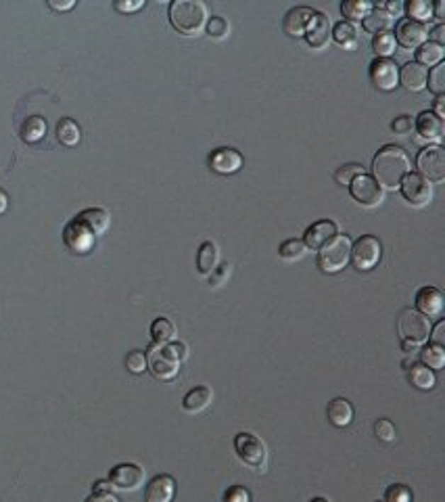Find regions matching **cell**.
<instances>
[{
    "mask_svg": "<svg viewBox=\"0 0 445 502\" xmlns=\"http://www.w3.org/2000/svg\"><path fill=\"white\" fill-rule=\"evenodd\" d=\"M416 167L422 178H427L431 184L433 182H444L445 180V151L441 145H429L418 151Z\"/></svg>",
    "mask_w": 445,
    "mask_h": 502,
    "instance_id": "cell-7",
    "label": "cell"
},
{
    "mask_svg": "<svg viewBox=\"0 0 445 502\" xmlns=\"http://www.w3.org/2000/svg\"><path fill=\"white\" fill-rule=\"evenodd\" d=\"M211 402H213V391H211V387L199 385V387H193V389L184 396L182 408H184L188 415H199L205 408L211 406Z\"/></svg>",
    "mask_w": 445,
    "mask_h": 502,
    "instance_id": "cell-24",
    "label": "cell"
},
{
    "mask_svg": "<svg viewBox=\"0 0 445 502\" xmlns=\"http://www.w3.org/2000/svg\"><path fill=\"white\" fill-rule=\"evenodd\" d=\"M402 350H404V354H416L418 352V345L416 343H410V341H402Z\"/></svg>",
    "mask_w": 445,
    "mask_h": 502,
    "instance_id": "cell-58",
    "label": "cell"
},
{
    "mask_svg": "<svg viewBox=\"0 0 445 502\" xmlns=\"http://www.w3.org/2000/svg\"><path fill=\"white\" fill-rule=\"evenodd\" d=\"M147 360H149V371L157 381H174L180 375V362L174 360L163 352L162 345H151L147 350Z\"/></svg>",
    "mask_w": 445,
    "mask_h": 502,
    "instance_id": "cell-11",
    "label": "cell"
},
{
    "mask_svg": "<svg viewBox=\"0 0 445 502\" xmlns=\"http://www.w3.org/2000/svg\"><path fill=\"white\" fill-rule=\"evenodd\" d=\"M376 502H385V501H376Z\"/></svg>",
    "mask_w": 445,
    "mask_h": 502,
    "instance_id": "cell-61",
    "label": "cell"
},
{
    "mask_svg": "<svg viewBox=\"0 0 445 502\" xmlns=\"http://www.w3.org/2000/svg\"><path fill=\"white\" fill-rule=\"evenodd\" d=\"M374 433L383 442H393L395 440V425L389 418H378L374 423Z\"/></svg>",
    "mask_w": 445,
    "mask_h": 502,
    "instance_id": "cell-45",
    "label": "cell"
},
{
    "mask_svg": "<svg viewBox=\"0 0 445 502\" xmlns=\"http://www.w3.org/2000/svg\"><path fill=\"white\" fill-rule=\"evenodd\" d=\"M402 197L412 208H427L433 201V184L418 172H407L400 184Z\"/></svg>",
    "mask_w": 445,
    "mask_h": 502,
    "instance_id": "cell-9",
    "label": "cell"
},
{
    "mask_svg": "<svg viewBox=\"0 0 445 502\" xmlns=\"http://www.w3.org/2000/svg\"><path fill=\"white\" fill-rule=\"evenodd\" d=\"M337 235H339L337 222H332V220H318V222H314L312 226L305 228L301 241H303V245H305L308 250L318 251L322 250L328 241H332Z\"/></svg>",
    "mask_w": 445,
    "mask_h": 502,
    "instance_id": "cell-17",
    "label": "cell"
},
{
    "mask_svg": "<svg viewBox=\"0 0 445 502\" xmlns=\"http://www.w3.org/2000/svg\"><path fill=\"white\" fill-rule=\"evenodd\" d=\"M414 130L422 140L435 143L439 145L445 136V124L439 116H435L431 109L429 111H420L414 120Z\"/></svg>",
    "mask_w": 445,
    "mask_h": 502,
    "instance_id": "cell-20",
    "label": "cell"
},
{
    "mask_svg": "<svg viewBox=\"0 0 445 502\" xmlns=\"http://www.w3.org/2000/svg\"><path fill=\"white\" fill-rule=\"evenodd\" d=\"M235 452L241 462L247 467L255 469V471H264L266 462H268V446L266 442L251 433V431H239L235 435Z\"/></svg>",
    "mask_w": 445,
    "mask_h": 502,
    "instance_id": "cell-4",
    "label": "cell"
},
{
    "mask_svg": "<svg viewBox=\"0 0 445 502\" xmlns=\"http://www.w3.org/2000/svg\"><path fill=\"white\" fill-rule=\"evenodd\" d=\"M433 17H435V19H439V21H444L445 19V2H441V0H439V2H435V4H433Z\"/></svg>",
    "mask_w": 445,
    "mask_h": 502,
    "instance_id": "cell-57",
    "label": "cell"
},
{
    "mask_svg": "<svg viewBox=\"0 0 445 502\" xmlns=\"http://www.w3.org/2000/svg\"><path fill=\"white\" fill-rule=\"evenodd\" d=\"M427 86H429V90H431L435 96H441V94H445V65L444 63L435 65V67L429 72Z\"/></svg>",
    "mask_w": 445,
    "mask_h": 502,
    "instance_id": "cell-42",
    "label": "cell"
},
{
    "mask_svg": "<svg viewBox=\"0 0 445 502\" xmlns=\"http://www.w3.org/2000/svg\"><path fill=\"white\" fill-rule=\"evenodd\" d=\"M412 492L404 484H393L385 490V502H412Z\"/></svg>",
    "mask_w": 445,
    "mask_h": 502,
    "instance_id": "cell-43",
    "label": "cell"
},
{
    "mask_svg": "<svg viewBox=\"0 0 445 502\" xmlns=\"http://www.w3.org/2000/svg\"><path fill=\"white\" fill-rule=\"evenodd\" d=\"M429 38H431L429 42H435V44L444 46L445 44V23H439L437 28H433V30H431V34H429Z\"/></svg>",
    "mask_w": 445,
    "mask_h": 502,
    "instance_id": "cell-53",
    "label": "cell"
},
{
    "mask_svg": "<svg viewBox=\"0 0 445 502\" xmlns=\"http://www.w3.org/2000/svg\"><path fill=\"white\" fill-rule=\"evenodd\" d=\"M374 6H378V9H383L389 17H402L404 15V2L402 0H391V2H378V4H374Z\"/></svg>",
    "mask_w": 445,
    "mask_h": 502,
    "instance_id": "cell-49",
    "label": "cell"
},
{
    "mask_svg": "<svg viewBox=\"0 0 445 502\" xmlns=\"http://www.w3.org/2000/svg\"><path fill=\"white\" fill-rule=\"evenodd\" d=\"M349 189V195L351 199L362 206L366 209H374L378 208L383 201H385V191L378 186V182L368 176V174H360L351 180V184L347 186Z\"/></svg>",
    "mask_w": 445,
    "mask_h": 502,
    "instance_id": "cell-8",
    "label": "cell"
},
{
    "mask_svg": "<svg viewBox=\"0 0 445 502\" xmlns=\"http://www.w3.org/2000/svg\"><path fill=\"white\" fill-rule=\"evenodd\" d=\"M405 367H407V381H410L416 389H422V391L435 389V385H437L435 371L427 369V367L420 364V362H412V364H405Z\"/></svg>",
    "mask_w": 445,
    "mask_h": 502,
    "instance_id": "cell-27",
    "label": "cell"
},
{
    "mask_svg": "<svg viewBox=\"0 0 445 502\" xmlns=\"http://www.w3.org/2000/svg\"><path fill=\"white\" fill-rule=\"evenodd\" d=\"M332 40L337 42L341 48H345V50H351L356 44H358V40H360V28H358V23H351V21H339V23H334V28H332Z\"/></svg>",
    "mask_w": 445,
    "mask_h": 502,
    "instance_id": "cell-28",
    "label": "cell"
},
{
    "mask_svg": "<svg viewBox=\"0 0 445 502\" xmlns=\"http://www.w3.org/2000/svg\"><path fill=\"white\" fill-rule=\"evenodd\" d=\"M395 26V19L389 17L383 9L374 6L364 19H362V28H364L368 34L376 36V34H385V32H391Z\"/></svg>",
    "mask_w": 445,
    "mask_h": 502,
    "instance_id": "cell-26",
    "label": "cell"
},
{
    "mask_svg": "<svg viewBox=\"0 0 445 502\" xmlns=\"http://www.w3.org/2000/svg\"><path fill=\"white\" fill-rule=\"evenodd\" d=\"M230 272H232V266H230L228 262L218 264V268L209 274V285H211V287H220V285H224V283L228 281Z\"/></svg>",
    "mask_w": 445,
    "mask_h": 502,
    "instance_id": "cell-46",
    "label": "cell"
},
{
    "mask_svg": "<svg viewBox=\"0 0 445 502\" xmlns=\"http://www.w3.org/2000/svg\"><path fill=\"white\" fill-rule=\"evenodd\" d=\"M76 220L80 222L81 226H86L94 237L105 235L107 228H109V224H111V216H109V211L103 208L81 209L80 213L76 216Z\"/></svg>",
    "mask_w": 445,
    "mask_h": 502,
    "instance_id": "cell-22",
    "label": "cell"
},
{
    "mask_svg": "<svg viewBox=\"0 0 445 502\" xmlns=\"http://www.w3.org/2000/svg\"><path fill=\"white\" fill-rule=\"evenodd\" d=\"M398 329L402 335V341H410V343H427L429 341V335H431V320L424 318L422 314H418L414 308H405L400 314V323H398Z\"/></svg>",
    "mask_w": 445,
    "mask_h": 502,
    "instance_id": "cell-6",
    "label": "cell"
},
{
    "mask_svg": "<svg viewBox=\"0 0 445 502\" xmlns=\"http://www.w3.org/2000/svg\"><path fill=\"white\" fill-rule=\"evenodd\" d=\"M220 264V250L213 241H205L197 251V270L199 274H211Z\"/></svg>",
    "mask_w": 445,
    "mask_h": 502,
    "instance_id": "cell-29",
    "label": "cell"
},
{
    "mask_svg": "<svg viewBox=\"0 0 445 502\" xmlns=\"http://www.w3.org/2000/svg\"><path fill=\"white\" fill-rule=\"evenodd\" d=\"M351 237L349 235H337L332 241H328L322 250H318V268L324 274H337L343 268H347L351 257Z\"/></svg>",
    "mask_w": 445,
    "mask_h": 502,
    "instance_id": "cell-3",
    "label": "cell"
},
{
    "mask_svg": "<svg viewBox=\"0 0 445 502\" xmlns=\"http://www.w3.org/2000/svg\"><path fill=\"white\" fill-rule=\"evenodd\" d=\"M395 46H398V42L393 38V32L372 36V50L376 52L378 59H389L395 52Z\"/></svg>",
    "mask_w": 445,
    "mask_h": 502,
    "instance_id": "cell-38",
    "label": "cell"
},
{
    "mask_svg": "<svg viewBox=\"0 0 445 502\" xmlns=\"http://www.w3.org/2000/svg\"><path fill=\"white\" fill-rule=\"evenodd\" d=\"M433 113L435 116H439L441 120H444L445 116V96L441 94V96H435V103H433Z\"/></svg>",
    "mask_w": 445,
    "mask_h": 502,
    "instance_id": "cell-55",
    "label": "cell"
},
{
    "mask_svg": "<svg viewBox=\"0 0 445 502\" xmlns=\"http://www.w3.org/2000/svg\"><path fill=\"white\" fill-rule=\"evenodd\" d=\"M94 241H96V237H94L86 226H81L76 218L69 220V222L65 224V228H63V243H65V247L72 251V253H80V255H84V253L92 251Z\"/></svg>",
    "mask_w": 445,
    "mask_h": 502,
    "instance_id": "cell-14",
    "label": "cell"
},
{
    "mask_svg": "<svg viewBox=\"0 0 445 502\" xmlns=\"http://www.w3.org/2000/svg\"><path fill=\"white\" fill-rule=\"evenodd\" d=\"M393 38H395V42L400 44V46H404V48H412V50H416L418 46H422L424 42L429 40V30H427V26H422V23H416V21H412V19H407V17H402L398 23H395V34H393Z\"/></svg>",
    "mask_w": 445,
    "mask_h": 502,
    "instance_id": "cell-15",
    "label": "cell"
},
{
    "mask_svg": "<svg viewBox=\"0 0 445 502\" xmlns=\"http://www.w3.org/2000/svg\"><path fill=\"white\" fill-rule=\"evenodd\" d=\"M48 6H50L52 11H69V9L76 6V2H74V0H67V2H61V0H48Z\"/></svg>",
    "mask_w": 445,
    "mask_h": 502,
    "instance_id": "cell-54",
    "label": "cell"
},
{
    "mask_svg": "<svg viewBox=\"0 0 445 502\" xmlns=\"http://www.w3.org/2000/svg\"><path fill=\"white\" fill-rule=\"evenodd\" d=\"M427 78H429V69L422 67L416 61L405 63L404 67L400 69V84L407 88L410 92H420L427 88Z\"/></svg>",
    "mask_w": 445,
    "mask_h": 502,
    "instance_id": "cell-23",
    "label": "cell"
},
{
    "mask_svg": "<svg viewBox=\"0 0 445 502\" xmlns=\"http://www.w3.org/2000/svg\"><path fill=\"white\" fill-rule=\"evenodd\" d=\"M326 417L334 427H349L354 420V406L347 398H332L326 406Z\"/></svg>",
    "mask_w": 445,
    "mask_h": 502,
    "instance_id": "cell-25",
    "label": "cell"
},
{
    "mask_svg": "<svg viewBox=\"0 0 445 502\" xmlns=\"http://www.w3.org/2000/svg\"><path fill=\"white\" fill-rule=\"evenodd\" d=\"M404 11L407 13V19L422 23V26H424V21L433 19V4L427 0H410L407 4H404Z\"/></svg>",
    "mask_w": 445,
    "mask_h": 502,
    "instance_id": "cell-36",
    "label": "cell"
},
{
    "mask_svg": "<svg viewBox=\"0 0 445 502\" xmlns=\"http://www.w3.org/2000/svg\"><path fill=\"white\" fill-rule=\"evenodd\" d=\"M92 490H94V492H111V490H113V486H111V481H109V479H101V481H94Z\"/></svg>",
    "mask_w": 445,
    "mask_h": 502,
    "instance_id": "cell-56",
    "label": "cell"
},
{
    "mask_svg": "<svg viewBox=\"0 0 445 502\" xmlns=\"http://www.w3.org/2000/svg\"><path fill=\"white\" fill-rule=\"evenodd\" d=\"M360 174H364V166H362V164H345V166L337 167L332 176H334V182H337V184L349 186L351 180H354L356 176H360Z\"/></svg>",
    "mask_w": 445,
    "mask_h": 502,
    "instance_id": "cell-40",
    "label": "cell"
},
{
    "mask_svg": "<svg viewBox=\"0 0 445 502\" xmlns=\"http://www.w3.org/2000/svg\"><path fill=\"white\" fill-rule=\"evenodd\" d=\"M310 502H330V501H328V498H324V496H314V498H312Z\"/></svg>",
    "mask_w": 445,
    "mask_h": 502,
    "instance_id": "cell-60",
    "label": "cell"
},
{
    "mask_svg": "<svg viewBox=\"0 0 445 502\" xmlns=\"http://www.w3.org/2000/svg\"><path fill=\"white\" fill-rule=\"evenodd\" d=\"M414 306H416L414 310L418 314H422L424 318H441L445 310V295L441 293V289H437L433 285L420 287L414 297Z\"/></svg>",
    "mask_w": 445,
    "mask_h": 502,
    "instance_id": "cell-13",
    "label": "cell"
},
{
    "mask_svg": "<svg viewBox=\"0 0 445 502\" xmlns=\"http://www.w3.org/2000/svg\"><path fill=\"white\" fill-rule=\"evenodd\" d=\"M57 138H59V143L65 145V147H76L81 140V128L78 126L76 120L63 118V120H59V124H57Z\"/></svg>",
    "mask_w": 445,
    "mask_h": 502,
    "instance_id": "cell-31",
    "label": "cell"
},
{
    "mask_svg": "<svg viewBox=\"0 0 445 502\" xmlns=\"http://www.w3.org/2000/svg\"><path fill=\"white\" fill-rule=\"evenodd\" d=\"M412 128H414L412 116H400V118H395V120L391 122V130H393L395 134H400V136H407V134L412 132Z\"/></svg>",
    "mask_w": 445,
    "mask_h": 502,
    "instance_id": "cell-48",
    "label": "cell"
},
{
    "mask_svg": "<svg viewBox=\"0 0 445 502\" xmlns=\"http://www.w3.org/2000/svg\"><path fill=\"white\" fill-rule=\"evenodd\" d=\"M381 257H383V243L374 235H362L356 243H351L349 262L360 272H368V270L376 268Z\"/></svg>",
    "mask_w": 445,
    "mask_h": 502,
    "instance_id": "cell-5",
    "label": "cell"
},
{
    "mask_svg": "<svg viewBox=\"0 0 445 502\" xmlns=\"http://www.w3.org/2000/svg\"><path fill=\"white\" fill-rule=\"evenodd\" d=\"M125 369L134 375H142L145 371H149V360H147V352L142 350H132L125 356Z\"/></svg>",
    "mask_w": 445,
    "mask_h": 502,
    "instance_id": "cell-41",
    "label": "cell"
},
{
    "mask_svg": "<svg viewBox=\"0 0 445 502\" xmlns=\"http://www.w3.org/2000/svg\"><path fill=\"white\" fill-rule=\"evenodd\" d=\"M372 9H374V2H368V0H343L341 2V13H343V17H347L345 21H351V23L362 21Z\"/></svg>",
    "mask_w": 445,
    "mask_h": 502,
    "instance_id": "cell-32",
    "label": "cell"
},
{
    "mask_svg": "<svg viewBox=\"0 0 445 502\" xmlns=\"http://www.w3.org/2000/svg\"><path fill=\"white\" fill-rule=\"evenodd\" d=\"M420 364H424V367L431 369V371H439V369H444L445 350L444 347H439V345H433V343L424 345V347L420 350Z\"/></svg>",
    "mask_w": 445,
    "mask_h": 502,
    "instance_id": "cell-35",
    "label": "cell"
},
{
    "mask_svg": "<svg viewBox=\"0 0 445 502\" xmlns=\"http://www.w3.org/2000/svg\"><path fill=\"white\" fill-rule=\"evenodd\" d=\"M305 251H308V247L303 245L301 239H286L278 247V255L286 262H297L305 255Z\"/></svg>",
    "mask_w": 445,
    "mask_h": 502,
    "instance_id": "cell-39",
    "label": "cell"
},
{
    "mask_svg": "<svg viewBox=\"0 0 445 502\" xmlns=\"http://www.w3.org/2000/svg\"><path fill=\"white\" fill-rule=\"evenodd\" d=\"M19 134H21V140H23V143L34 145V143H38V140L44 138V134H46V122L42 120L40 116H32V118H28V120L21 124Z\"/></svg>",
    "mask_w": 445,
    "mask_h": 502,
    "instance_id": "cell-33",
    "label": "cell"
},
{
    "mask_svg": "<svg viewBox=\"0 0 445 502\" xmlns=\"http://www.w3.org/2000/svg\"><path fill=\"white\" fill-rule=\"evenodd\" d=\"M303 38L310 44V48H314V50H322L328 46V42L332 40V23L322 11L314 13Z\"/></svg>",
    "mask_w": 445,
    "mask_h": 502,
    "instance_id": "cell-18",
    "label": "cell"
},
{
    "mask_svg": "<svg viewBox=\"0 0 445 502\" xmlns=\"http://www.w3.org/2000/svg\"><path fill=\"white\" fill-rule=\"evenodd\" d=\"M368 76H370V82L374 84V88L385 90V92L395 90V86H400V67L391 59H378L376 57L370 63Z\"/></svg>",
    "mask_w": 445,
    "mask_h": 502,
    "instance_id": "cell-12",
    "label": "cell"
},
{
    "mask_svg": "<svg viewBox=\"0 0 445 502\" xmlns=\"http://www.w3.org/2000/svg\"><path fill=\"white\" fill-rule=\"evenodd\" d=\"M145 6V2L142 0H118L116 4H113V9L116 11H120V13H134V11H138V9H142Z\"/></svg>",
    "mask_w": 445,
    "mask_h": 502,
    "instance_id": "cell-51",
    "label": "cell"
},
{
    "mask_svg": "<svg viewBox=\"0 0 445 502\" xmlns=\"http://www.w3.org/2000/svg\"><path fill=\"white\" fill-rule=\"evenodd\" d=\"M84 502H120L113 492H92Z\"/></svg>",
    "mask_w": 445,
    "mask_h": 502,
    "instance_id": "cell-52",
    "label": "cell"
},
{
    "mask_svg": "<svg viewBox=\"0 0 445 502\" xmlns=\"http://www.w3.org/2000/svg\"><path fill=\"white\" fill-rule=\"evenodd\" d=\"M410 157L402 147L385 145L376 151L372 160V178L378 182L383 191L400 189L405 174L410 172Z\"/></svg>",
    "mask_w": 445,
    "mask_h": 502,
    "instance_id": "cell-1",
    "label": "cell"
},
{
    "mask_svg": "<svg viewBox=\"0 0 445 502\" xmlns=\"http://www.w3.org/2000/svg\"><path fill=\"white\" fill-rule=\"evenodd\" d=\"M176 496V479L167 473L155 475L145 488V502H171Z\"/></svg>",
    "mask_w": 445,
    "mask_h": 502,
    "instance_id": "cell-21",
    "label": "cell"
},
{
    "mask_svg": "<svg viewBox=\"0 0 445 502\" xmlns=\"http://www.w3.org/2000/svg\"><path fill=\"white\" fill-rule=\"evenodd\" d=\"M243 155L232 147H220V149L211 151V155H209V167L222 176L237 174L243 167Z\"/></svg>",
    "mask_w": 445,
    "mask_h": 502,
    "instance_id": "cell-19",
    "label": "cell"
},
{
    "mask_svg": "<svg viewBox=\"0 0 445 502\" xmlns=\"http://www.w3.org/2000/svg\"><path fill=\"white\" fill-rule=\"evenodd\" d=\"M224 502H251V492L244 486H230L224 492Z\"/></svg>",
    "mask_w": 445,
    "mask_h": 502,
    "instance_id": "cell-47",
    "label": "cell"
},
{
    "mask_svg": "<svg viewBox=\"0 0 445 502\" xmlns=\"http://www.w3.org/2000/svg\"><path fill=\"white\" fill-rule=\"evenodd\" d=\"M6 208H9V195L0 189V216L6 211Z\"/></svg>",
    "mask_w": 445,
    "mask_h": 502,
    "instance_id": "cell-59",
    "label": "cell"
},
{
    "mask_svg": "<svg viewBox=\"0 0 445 502\" xmlns=\"http://www.w3.org/2000/svg\"><path fill=\"white\" fill-rule=\"evenodd\" d=\"M444 46H439L435 42L427 40L422 46L416 48V63H420L422 67H435L444 61Z\"/></svg>",
    "mask_w": 445,
    "mask_h": 502,
    "instance_id": "cell-30",
    "label": "cell"
},
{
    "mask_svg": "<svg viewBox=\"0 0 445 502\" xmlns=\"http://www.w3.org/2000/svg\"><path fill=\"white\" fill-rule=\"evenodd\" d=\"M174 337H176V327L169 318L159 316L151 323V339L155 345H165V343L174 341Z\"/></svg>",
    "mask_w": 445,
    "mask_h": 502,
    "instance_id": "cell-34",
    "label": "cell"
},
{
    "mask_svg": "<svg viewBox=\"0 0 445 502\" xmlns=\"http://www.w3.org/2000/svg\"><path fill=\"white\" fill-rule=\"evenodd\" d=\"M429 339H431V343H433V345H439V347H444L445 345V320H439V323H437V325L431 329Z\"/></svg>",
    "mask_w": 445,
    "mask_h": 502,
    "instance_id": "cell-50",
    "label": "cell"
},
{
    "mask_svg": "<svg viewBox=\"0 0 445 502\" xmlns=\"http://www.w3.org/2000/svg\"><path fill=\"white\" fill-rule=\"evenodd\" d=\"M314 13H316V9L305 6V4L288 9L283 19V32L288 38H303Z\"/></svg>",
    "mask_w": 445,
    "mask_h": 502,
    "instance_id": "cell-16",
    "label": "cell"
},
{
    "mask_svg": "<svg viewBox=\"0 0 445 502\" xmlns=\"http://www.w3.org/2000/svg\"><path fill=\"white\" fill-rule=\"evenodd\" d=\"M145 469L136 462H120L111 469L109 473V481L113 486V490L120 492H134L140 486H145Z\"/></svg>",
    "mask_w": 445,
    "mask_h": 502,
    "instance_id": "cell-10",
    "label": "cell"
},
{
    "mask_svg": "<svg viewBox=\"0 0 445 502\" xmlns=\"http://www.w3.org/2000/svg\"><path fill=\"white\" fill-rule=\"evenodd\" d=\"M162 347L167 356H171V358L178 360L180 364L188 358V345H186L184 341H169V343H165Z\"/></svg>",
    "mask_w": 445,
    "mask_h": 502,
    "instance_id": "cell-44",
    "label": "cell"
},
{
    "mask_svg": "<svg viewBox=\"0 0 445 502\" xmlns=\"http://www.w3.org/2000/svg\"><path fill=\"white\" fill-rule=\"evenodd\" d=\"M171 28L182 36H199L209 19L201 0H174L167 11Z\"/></svg>",
    "mask_w": 445,
    "mask_h": 502,
    "instance_id": "cell-2",
    "label": "cell"
},
{
    "mask_svg": "<svg viewBox=\"0 0 445 502\" xmlns=\"http://www.w3.org/2000/svg\"><path fill=\"white\" fill-rule=\"evenodd\" d=\"M205 32L213 40H226L230 36V23L222 15H211L205 23Z\"/></svg>",
    "mask_w": 445,
    "mask_h": 502,
    "instance_id": "cell-37",
    "label": "cell"
}]
</instances>
